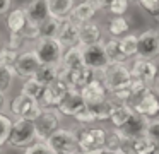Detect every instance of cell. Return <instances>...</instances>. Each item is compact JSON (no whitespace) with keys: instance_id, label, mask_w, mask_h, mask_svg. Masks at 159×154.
<instances>
[{"instance_id":"33","label":"cell","mask_w":159,"mask_h":154,"mask_svg":"<svg viewBox=\"0 0 159 154\" xmlns=\"http://www.w3.org/2000/svg\"><path fill=\"white\" fill-rule=\"evenodd\" d=\"M16 70L14 67H9V65H0V92L7 94L12 89L16 81Z\"/></svg>"},{"instance_id":"31","label":"cell","mask_w":159,"mask_h":154,"mask_svg":"<svg viewBox=\"0 0 159 154\" xmlns=\"http://www.w3.org/2000/svg\"><path fill=\"white\" fill-rule=\"evenodd\" d=\"M156 142L151 140L147 135H142L139 139H134L128 142V149H130L132 154H151L154 151Z\"/></svg>"},{"instance_id":"3","label":"cell","mask_w":159,"mask_h":154,"mask_svg":"<svg viewBox=\"0 0 159 154\" xmlns=\"http://www.w3.org/2000/svg\"><path fill=\"white\" fill-rule=\"evenodd\" d=\"M33 50L38 55L41 65H60L65 48L57 38H39L33 43Z\"/></svg>"},{"instance_id":"24","label":"cell","mask_w":159,"mask_h":154,"mask_svg":"<svg viewBox=\"0 0 159 154\" xmlns=\"http://www.w3.org/2000/svg\"><path fill=\"white\" fill-rule=\"evenodd\" d=\"M106 31L111 38H121L132 31V21L127 16H111L106 24Z\"/></svg>"},{"instance_id":"44","label":"cell","mask_w":159,"mask_h":154,"mask_svg":"<svg viewBox=\"0 0 159 154\" xmlns=\"http://www.w3.org/2000/svg\"><path fill=\"white\" fill-rule=\"evenodd\" d=\"M94 3V7L98 9V12H106L108 5H110L111 0H91Z\"/></svg>"},{"instance_id":"20","label":"cell","mask_w":159,"mask_h":154,"mask_svg":"<svg viewBox=\"0 0 159 154\" xmlns=\"http://www.w3.org/2000/svg\"><path fill=\"white\" fill-rule=\"evenodd\" d=\"M24 12L29 22L41 24L46 17H50L48 10V0H29L28 3H24Z\"/></svg>"},{"instance_id":"42","label":"cell","mask_w":159,"mask_h":154,"mask_svg":"<svg viewBox=\"0 0 159 154\" xmlns=\"http://www.w3.org/2000/svg\"><path fill=\"white\" fill-rule=\"evenodd\" d=\"M145 135H147L151 140H154V142H159V118L149 120V125H147V132H145Z\"/></svg>"},{"instance_id":"51","label":"cell","mask_w":159,"mask_h":154,"mask_svg":"<svg viewBox=\"0 0 159 154\" xmlns=\"http://www.w3.org/2000/svg\"><path fill=\"white\" fill-rule=\"evenodd\" d=\"M2 43H4V40H2V34H0V44H2Z\"/></svg>"},{"instance_id":"21","label":"cell","mask_w":159,"mask_h":154,"mask_svg":"<svg viewBox=\"0 0 159 154\" xmlns=\"http://www.w3.org/2000/svg\"><path fill=\"white\" fill-rule=\"evenodd\" d=\"M28 24V17H26L24 7H12L9 14L5 16V27L9 33H22L24 26Z\"/></svg>"},{"instance_id":"45","label":"cell","mask_w":159,"mask_h":154,"mask_svg":"<svg viewBox=\"0 0 159 154\" xmlns=\"http://www.w3.org/2000/svg\"><path fill=\"white\" fill-rule=\"evenodd\" d=\"M5 106H7V94L0 92V113H4Z\"/></svg>"},{"instance_id":"4","label":"cell","mask_w":159,"mask_h":154,"mask_svg":"<svg viewBox=\"0 0 159 154\" xmlns=\"http://www.w3.org/2000/svg\"><path fill=\"white\" fill-rule=\"evenodd\" d=\"M53 154H77L79 144L74 128H57L45 140Z\"/></svg>"},{"instance_id":"46","label":"cell","mask_w":159,"mask_h":154,"mask_svg":"<svg viewBox=\"0 0 159 154\" xmlns=\"http://www.w3.org/2000/svg\"><path fill=\"white\" fill-rule=\"evenodd\" d=\"M151 154H159V142H156V146H154V151H152Z\"/></svg>"},{"instance_id":"32","label":"cell","mask_w":159,"mask_h":154,"mask_svg":"<svg viewBox=\"0 0 159 154\" xmlns=\"http://www.w3.org/2000/svg\"><path fill=\"white\" fill-rule=\"evenodd\" d=\"M137 33H127L125 36L120 38V46H121V51H123V55L127 57V60H130V58H135L137 57Z\"/></svg>"},{"instance_id":"17","label":"cell","mask_w":159,"mask_h":154,"mask_svg":"<svg viewBox=\"0 0 159 154\" xmlns=\"http://www.w3.org/2000/svg\"><path fill=\"white\" fill-rule=\"evenodd\" d=\"M80 94H82L86 105H89V103H99V101L111 99L110 91H108V87L104 86V82H103V79H101L99 74H98L96 77H94L93 81H91L89 84H87L86 87L80 91Z\"/></svg>"},{"instance_id":"34","label":"cell","mask_w":159,"mask_h":154,"mask_svg":"<svg viewBox=\"0 0 159 154\" xmlns=\"http://www.w3.org/2000/svg\"><path fill=\"white\" fill-rule=\"evenodd\" d=\"M127 140L120 135L116 128H111V130H106V146H104V151H110V152H116L120 151L121 147L127 146Z\"/></svg>"},{"instance_id":"27","label":"cell","mask_w":159,"mask_h":154,"mask_svg":"<svg viewBox=\"0 0 159 154\" xmlns=\"http://www.w3.org/2000/svg\"><path fill=\"white\" fill-rule=\"evenodd\" d=\"M104 50H106V55L110 58V63H127V57L123 55L120 46V38H111L108 36L106 40L103 41Z\"/></svg>"},{"instance_id":"22","label":"cell","mask_w":159,"mask_h":154,"mask_svg":"<svg viewBox=\"0 0 159 154\" xmlns=\"http://www.w3.org/2000/svg\"><path fill=\"white\" fill-rule=\"evenodd\" d=\"M98 16V9L94 7V3L91 0H80V2L75 3V7L72 9V14H70V19H74L75 22L82 24L87 22V21L96 19Z\"/></svg>"},{"instance_id":"2","label":"cell","mask_w":159,"mask_h":154,"mask_svg":"<svg viewBox=\"0 0 159 154\" xmlns=\"http://www.w3.org/2000/svg\"><path fill=\"white\" fill-rule=\"evenodd\" d=\"M33 142H36L34 122L26 120V118H16L12 122V128H11L7 146L16 147V149H26Z\"/></svg>"},{"instance_id":"30","label":"cell","mask_w":159,"mask_h":154,"mask_svg":"<svg viewBox=\"0 0 159 154\" xmlns=\"http://www.w3.org/2000/svg\"><path fill=\"white\" fill-rule=\"evenodd\" d=\"M34 79L38 82H41L43 86H50L52 82H55L58 79V65H41L38 68V72L34 74Z\"/></svg>"},{"instance_id":"47","label":"cell","mask_w":159,"mask_h":154,"mask_svg":"<svg viewBox=\"0 0 159 154\" xmlns=\"http://www.w3.org/2000/svg\"><path fill=\"white\" fill-rule=\"evenodd\" d=\"M77 154H103V152H82V151H79Z\"/></svg>"},{"instance_id":"10","label":"cell","mask_w":159,"mask_h":154,"mask_svg":"<svg viewBox=\"0 0 159 154\" xmlns=\"http://www.w3.org/2000/svg\"><path fill=\"white\" fill-rule=\"evenodd\" d=\"M128 105L132 106L135 113L147 118H156L159 115V94L154 89H145L139 96H135Z\"/></svg>"},{"instance_id":"28","label":"cell","mask_w":159,"mask_h":154,"mask_svg":"<svg viewBox=\"0 0 159 154\" xmlns=\"http://www.w3.org/2000/svg\"><path fill=\"white\" fill-rule=\"evenodd\" d=\"M45 89L46 87L41 84V82H38L34 77H29V79H24V81H22L21 92L39 103V101H41V98H43V94H45Z\"/></svg>"},{"instance_id":"25","label":"cell","mask_w":159,"mask_h":154,"mask_svg":"<svg viewBox=\"0 0 159 154\" xmlns=\"http://www.w3.org/2000/svg\"><path fill=\"white\" fill-rule=\"evenodd\" d=\"M65 70H77V68L86 67L84 65V57H82V48L77 44V46H70L63 51L62 55V62H60Z\"/></svg>"},{"instance_id":"26","label":"cell","mask_w":159,"mask_h":154,"mask_svg":"<svg viewBox=\"0 0 159 154\" xmlns=\"http://www.w3.org/2000/svg\"><path fill=\"white\" fill-rule=\"evenodd\" d=\"M77 0H48L50 16L57 19H67L72 14V9L75 7Z\"/></svg>"},{"instance_id":"23","label":"cell","mask_w":159,"mask_h":154,"mask_svg":"<svg viewBox=\"0 0 159 154\" xmlns=\"http://www.w3.org/2000/svg\"><path fill=\"white\" fill-rule=\"evenodd\" d=\"M132 115H134V110L128 103H121L113 99V106H111V111H110V120L113 123V128H120L121 125H125Z\"/></svg>"},{"instance_id":"1","label":"cell","mask_w":159,"mask_h":154,"mask_svg":"<svg viewBox=\"0 0 159 154\" xmlns=\"http://www.w3.org/2000/svg\"><path fill=\"white\" fill-rule=\"evenodd\" d=\"M82 152H104L106 146V128L103 127H77L74 128Z\"/></svg>"},{"instance_id":"52","label":"cell","mask_w":159,"mask_h":154,"mask_svg":"<svg viewBox=\"0 0 159 154\" xmlns=\"http://www.w3.org/2000/svg\"><path fill=\"white\" fill-rule=\"evenodd\" d=\"M0 154H4V149H2V147H0Z\"/></svg>"},{"instance_id":"6","label":"cell","mask_w":159,"mask_h":154,"mask_svg":"<svg viewBox=\"0 0 159 154\" xmlns=\"http://www.w3.org/2000/svg\"><path fill=\"white\" fill-rule=\"evenodd\" d=\"M130 72H132V77L135 81L142 82L144 86L154 89L156 82L159 81V67L156 62L152 60H145V58H134L130 65Z\"/></svg>"},{"instance_id":"50","label":"cell","mask_w":159,"mask_h":154,"mask_svg":"<svg viewBox=\"0 0 159 154\" xmlns=\"http://www.w3.org/2000/svg\"><path fill=\"white\" fill-rule=\"evenodd\" d=\"M103 154H115V152H110V151H104Z\"/></svg>"},{"instance_id":"49","label":"cell","mask_w":159,"mask_h":154,"mask_svg":"<svg viewBox=\"0 0 159 154\" xmlns=\"http://www.w3.org/2000/svg\"><path fill=\"white\" fill-rule=\"evenodd\" d=\"M127 2H128V3H130V5H132V3H137V0H127Z\"/></svg>"},{"instance_id":"29","label":"cell","mask_w":159,"mask_h":154,"mask_svg":"<svg viewBox=\"0 0 159 154\" xmlns=\"http://www.w3.org/2000/svg\"><path fill=\"white\" fill-rule=\"evenodd\" d=\"M62 19H57V17H46L41 24H39V38H57L60 33V27H62Z\"/></svg>"},{"instance_id":"39","label":"cell","mask_w":159,"mask_h":154,"mask_svg":"<svg viewBox=\"0 0 159 154\" xmlns=\"http://www.w3.org/2000/svg\"><path fill=\"white\" fill-rule=\"evenodd\" d=\"M128 9H130V3L127 0H111L106 12L111 16H127Z\"/></svg>"},{"instance_id":"9","label":"cell","mask_w":159,"mask_h":154,"mask_svg":"<svg viewBox=\"0 0 159 154\" xmlns=\"http://www.w3.org/2000/svg\"><path fill=\"white\" fill-rule=\"evenodd\" d=\"M62 113L57 108H43L39 116L34 120L36 140H46L57 128H60Z\"/></svg>"},{"instance_id":"16","label":"cell","mask_w":159,"mask_h":154,"mask_svg":"<svg viewBox=\"0 0 159 154\" xmlns=\"http://www.w3.org/2000/svg\"><path fill=\"white\" fill-rule=\"evenodd\" d=\"M104 41V29L96 19L82 22L79 27V46H89Z\"/></svg>"},{"instance_id":"18","label":"cell","mask_w":159,"mask_h":154,"mask_svg":"<svg viewBox=\"0 0 159 154\" xmlns=\"http://www.w3.org/2000/svg\"><path fill=\"white\" fill-rule=\"evenodd\" d=\"M79 27H80V24L75 22L74 19H70V17L63 19L57 40L60 41V44H62L65 50L70 46H77V44H79Z\"/></svg>"},{"instance_id":"41","label":"cell","mask_w":159,"mask_h":154,"mask_svg":"<svg viewBox=\"0 0 159 154\" xmlns=\"http://www.w3.org/2000/svg\"><path fill=\"white\" fill-rule=\"evenodd\" d=\"M24 154H53L45 140H36L24 149Z\"/></svg>"},{"instance_id":"5","label":"cell","mask_w":159,"mask_h":154,"mask_svg":"<svg viewBox=\"0 0 159 154\" xmlns=\"http://www.w3.org/2000/svg\"><path fill=\"white\" fill-rule=\"evenodd\" d=\"M137 58L159 60V33L156 27H147L137 34Z\"/></svg>"},{"instance_id":"38","label":"cell","mask_w":159,"mask_h":154,"mask_svg":"<svg viewBox=\"0 0 159 154\" xmlns=\"http://www.w3.org/2000/svg\"><path fill=\"white\" fill-rule=\"evenodd\" d=\"M12 122L14 120L11 116H7L5 113H0V147L5 146L11 135V128H12Z\"/></svg>"},{"instance_id":"14","label":"cell","mask_w":159,"mask_h":154,"mask_svg":"<svg viewBox=\"0 0 159 154\" xmlns=\"http://www.w3.org/2000/svg\"><path fill=\"white\" fill-rule=\"evenodd\" d=\"M149 120L151 118L142 116V115H139V113L134 111V115L128 118V122L125 123V125H121L120 128H116V130L120 132V135L123 137L127 142H130V140H134V139H139V137L145 135Z\"/></svg>"},{"instance_id":"7","label":"cell","mask_w":159,"mask_h":154,"mask_svg":"<svg viewBox=\"0 0 159 154\" xmlns=\"http://www.w3.org/2000/svg\"><path fill=\"white\" fill-rule=\"evenodd\" d=\"M99 75L110 92L123 87L132 81V72L127 63H110Z\"/></svg>"},{"instance_id":"36","label":"cell","mask_w":159,"mask_h":154,"mask_svg":"<svg viewBox=\"0 0 159 154\" xmlns=\"http://www.w3.org/2000/svg\"><path fill=\"white\" fill-rule=\"evenodd\" d=\"M5 43H7L12 50L19 51V53H21V51H24V50H28V46L31 44L24 36H22V33H9V38H7V41H5Z\"/></svg>"},{"instance_id":"11","label":"cell","mask_w":159,"mask_h":154,"mask_svg":"<svg viewBox=\"0 0 159 154\" xmlns=\"http://www.w3.org/2000/svg\"><path fill=\"white\" fill-rule=\"evenodd\" d=\"M111 106H113V99H106V101H99V103H89L74 118L79 123H82V125H89L93 122H104V120H110Z\"/></svg>"},{"instance_id":"40","label":"cell","mask_w":159,"mask_h":154,"mask_svg":"<svg viewBox=\"0 0 159 154\" xmlns=\"http://www.w3.org/2000/svg\"><path fill=\"white\" fill-rule=\"evenodd\" d=\"M22 36L26 38V40L29 41V43H34V41L39 40V24H34V22H29L24 26V29H22Z\"/></svg>"},{"instance_id":"13","label":"cell","mask_w":159,"mask_h":154,"mask_svg":"<svg viewBox=\"0 0 159 154\" xmlns=\"http://www.w3.org/2000/svg\"><path fill=\"white\" fill-rule=\"evenodd\" d=\"M41 67V62H39L38 55L34 53L33 48H28V50L21 51L14 63V70L16 75L19 79H29V77H34V74L38 72V68Z\"/></svg>"},{"instance_id":"19","label":"cell","mask_w":159,"mask_h":154,"mask_svg":"<svg viewBox=\"0 0 159 154\" xmlns=\"http://www.w3.org/2000/svg\"><path fill=\"white\" fill-rule=\"evenodd\" d=\"M84 108H86V101H84L82 94L77 91H69L67 96L63 98V101L57 106V110L65 116H75Z\"/></svg>"},{"instance_id":"48","label":"cell","mask_w":159,"mask_h":154,"mask_svg":"<svg viewBox=\"0 0 159 154\" xmlns=\"http://www.w3.org/2000/svg\"><path fill=\"white\" fill-rule=\"evenodd\" d=\"M154 89H156V91H157V94H159V81H157V82H156V86H154Z\"/></svg>"},{"instance_id":"37","label":"cell","mask_w":159,"mask_h":154,"mask_svg":"<svg viewBox=\"0 0 159 154\" xmlns=\"http://www.w3.org/2000/svg\"><path fill=\"white\" fill-rule=\"evenodd\" d=\"M137 5L147 14L151 19L159 22V0H137Z\"/></svg>"},{"instance_id":"35","label":"cell","mask_w":159,"mask_h":154,"mask_svg":"<svg viewBox=\"0 0 159 154\" xmlns=\"http://www.w3.org/2000/svg\"><path fill=\"white\" fill-rule=\"evenodd\" d=\"M17 57H19V51L12 50V48L5 43V41L0 44V65H9V67H14Z\"/></svg>"},{"instance_id":"12","label":"cell","mask_w":159,"mask_h":154,"mask_svg":"<svg viewBox=\"0 0 159 154\" xmlns=\"http://www.w3.org/2000/svg\"><path fill=\"white\" fill-rule=\"evenodd\" d=\"M82 48V57H84V65L96 74H101L104 68L110 65V58L106 55L103 41L96 44H89V46H80Z\"/></svg>"},{"instance_id":"8","label":"cell","mask_w":159,"mask_h":154,"mask_svg":"<svg viewBox=\"0 0 159 154\" xmlns=\"http://www.w3.org/2000/svg\"><path fill=\"white\" fill-rule=\"evenodd\" d=\"M41 110L43 106L38 101H34L33 98L22 94V92L16 96L9 105V111H11V115H14V118H26L31 120V122H34L38 118Z\"/></svg>"},{"instance_id":"15","label":"cell","mask_w":159,"mask_h":154,"mask_svg":"<svg viewBox=\"0 0 159 154\" xmlns=\"http://www.w3.org/2000/svg\"><path fill=\"white\" fill-rule=\"evenodd\" d=\"M69 91H70L69 84H67L63 79H57L55 82L46 86L45 94H43L39 105H41L43 108H57V106L63 101V98L67 96Z\"/></svg>"},{"instance_id":"43","label":"cell","mask_w":159,"mask_h":154,"mask_svg":"<svg viewBox=\"0 0 159 154\" xmlns=\"http://www.w3.org/2000/svg\"><path fill=\"white\" fill-rule=\"evenodd\" d=\"M12 7H14V0H0V19L7 16Z\"/></svg>"}]
</instances>
